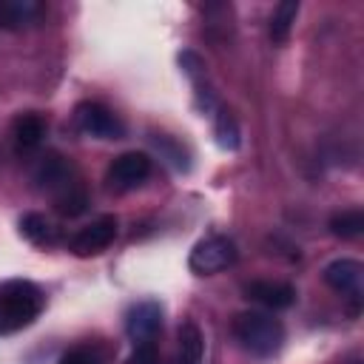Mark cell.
<instances>
[{"mask_svg":"<svg viewBox=\"0 0 364 364\" xmlns=\"http://www.w3.org/2000/svg\"><path fill=\"white\" fill-rule=\"evenodd\" d=\"M361 279H364V267L355 259H333L324 267V282L336 293H344L350 299H358L361 296Z\"/></svg>","mask_w":364,"mask_h":364,"instance_id":"cell-8","label":"cell"},{"mask_svg":"<svg viewBox=\"0 0 364 364\" xmlns=\"http://www.w3.org/2000/svg\"><path fill=\"white\" fill-rule=\"evenodd\" d=\"M245 296L250 301H259L267 310H284V307H290L296 301V290L287 282H267V279L247 282L245 284Z\"/></svg>","mask_w":364,"mask_h":364,"instance_id":"cell-9","label":"cell"},{"mask_svg":"<svg viewBox=\"0 0 364 364\" xmlns=\"http://www.w3.org/2000/svg\"><path fill=\"white\" fill-rule=\"evenodd\" d=\"M20 233L34 245H54L57 242V228L43 213H26L20 219Z\"/></svg>","mask_w":364,"mask_h":364,"instance_id":"cell-15","label":"cell"},{"mask_svg":"<svg viewBox=\"0 0 364 364\" xmlns=\"http://www.w3.org/2000/svg\"><path fill=\"white\" fill-rule=\"evenodd\" d=\"M117 236V216L105 213L100 219H94L91 225H85L82 230H77L68 242V247L77 253V256H91V253H100L105 250Z\"/></svg>","mask_w":364,"mask_h":364,"instance_id":"cell-7","label":"cell"},{"mask_svg":"<svg viewBox=\"0 0 364 364\" xmlns=\"http://www.w3.org/2000/svg\"><path fill=\"white\" fill-rule=\"evenodd\" d=\"M43 310V293L34 282L11 279L0 284V336L28 327Z\"/></svg>","mask_w":364,"mask_h":364,"instance_id":"cell-1","label":"cell"},{"mask_svg":"<svg viewBox=\"0 0 364 364\" xmlns=\"http://www.w3.org/2000/svg\"><path fill=\"white\" fill-rule=\"evenodd\" d=\"M88 205H91L88 191H85L80 182H71L68 188H63L60 193H54V210H57L60 216H68V219L82 216V213L88 210Z\"/></svg>","mask_w":364,"mask_h":364,"instance_id":"cell-14","label":"cell"},{"mask_svg":"<svg viewBox=\"0 0 364 364\" xmlns=\"http://www.w3.org/2000/svg\"><path fill=\"white\" fill-rule=\"evenodd\" d=\"M128 364H159V355H156V344L154 341H145V344H136Z\"/></svg>","mask_w":364,"mask_h":364,"instance_id":"cell-22","label":"cell"},{"mask_svg":"<svg viewBox=\"0 0 364 364\" xmlns=\"http://www.w3.org/2000/svg\"><path fill=\"white\" fill-rule=\"evenodd\" d=\"M330 233L341 236V239H358L364 233V210L353 208V210H341L330 216Z\"/></svg>","mask_w":364,"mask_h":364,"instance_id":"cell-17","label":"cell"},{"mask_svg":"<svg viewBox=\"0 0 364 364\" xmlns=\"http://www.w3.org/2000/svg\"><path fill=\"white\" fill-rule=\"evenodd\" d=\"M233 336L239 338V344L253 353V355H273L279 353L282 341H284V327L279 318H273L270 313L262 310H245L233 318Z\"/></svg>","mask_w":364,"mask_h":364,"instance_id":"cell-2","label":"cell"},{"mask_svg":"<svg viewBox=\"0 0 364 364\" xmlns=\"http://www.w3.org/2000/svg\"><path fill=\"white\" fill-rule=\"evenodd\" d=\"M216 142H219V148H225V151H236L239 148V125H236V119L228 114V111H216Z\"/></svg>","mask_w":364,"mask_h":364,"instance_id":"cell-18","label":"cell"},{"mask_svg":"<svg viewBox=\"0 0 364 364\" xmlns=\"http://www.w3.org/2000/svg\"><path fill=\"white\" fill-rule=\"evenodd\" d=\"M296 14H299V3L296 0H284V3H279L273 9V14H270V37H273V43H287L290 28L296 23Z\"/></svg>","mask_w":364,"mask_h":364,"instance_id":"cell-16","label":"cell"},{"mask_svg":"<svg viewBox=\"0 0 364 364\" xmlns=\"http://www.w3.org/2000/svg\"><path fill=\"white\" fill-rule=\"evenodd\" d=\"M236 256H239V250L228 236H208V239L193 245L188 264L199 276H213L219 270H228L236 262Z\"/></svg>","mask_w":364,"mask_h":364,"instance_id":"cell-3","label":"cell"},{"mask_svg":"<svg viewBox=\"0 0 364 364\" xmlns=\"http://www.w3.org/2000/svg\"><path fill=\"white\" fill-rule=\"evenodd\" d=\"M179 65H182V71L193 80V85H202V77H205V60H202L196 51H182V54H179Z\"/></svg>","mask_w":364,"mask_h":364,"instance_id":"cell-20","label":"cell"},{"mask_svg":"<svg viewBox=\"0 0 364 364\" xmlns=\"http://www.w3.org/2000/svg\"><path fill=\"white\" fill-rule=\"evenodd\" d=\"M34 182H37V188H43V191H51V193H60L63 188H68L71 182H74V176H71V168L65 165V159L63 156H57V154H48V156H43L40 162H37V168H34Z\"/></svg>","mask_w":364,"mask_h":364,"instance_id":"cell-10","label":"cell"},{"mask_svg":"<svg viewBox=\"0 0 364 364\" xmlns=\"http://www.w3.org/2000/svg\"><path fill=\"white\" fill-rule=\"evenodd\" d=\"M151 176V156L142 151H125L108 165V182L117 191H131Z\"/></svg>","mask_w":364,"mask_h":364,"instance_id":"cell-5","label":"cell"},{"mask_svg":"<svg viewBox=\"0 0 364 364\" xmlns=\"http://www.w3.org/2000/svg\"><path fill=\"white\" fill-rule=\"evenodd\" d=\"M43 17V6L37 0H0V26L3 28H28Z\"/></svg>","mask_w":364,"mask_h":364,"instance_id":"cell-11","label":"cell"},{"mask_svg":"<svg viewBox=\"0 0 364 364\" xmlns=\"http://www.w3.org/2000/svg\"><path fill=\"white\" fill-rule=\"evenodd\" d=\"M74 119H77L80 131L88 134V136H97V139H119V136H125L122 119L111 108H105L102 102H80L77 111H74Z\"/></svg>","mask_w":364,"mask_h":364,"instance_id":"cell-4","label":"cell"},{"mask_svg":"<svg viewBox=\"0 0 364 364\" xmlns=\"http://www.w3.org/2000/svg\"><path fill=\"white\" fill-rule=\"evenodd\" d=\"M162 330V307L154 299L136 301L131 304V310L125 313V333L134 338V344H145L154 341Z\"/></svg>","mask_w":364,"mask_h":364,"instance_id":"cell-6","label":"cell"},{"mask_svg":"<svg viewBox=\"0 0 364 364\" xmlns=\"http://www.w3.org/2000/svg\"><path fill=\"white\" fill-rule=\"evenodd\" d=\"M57 364H100V353L94 347H74Z\"/></svg>","mask_w":364,"mask_h":364,"instance_id":"cell-21","label":"cell"},{"mask_svg":"<svg viewBox=\"0 0 364 364\" xmlns=\"http://www.w3.org/2000/svg\"><path fill=\"white\" fill-rule=\"evenodd\" d=\"M154 145L159 148V154L162 156H168V162L173 165V168H179V171H188L191 165H188V154L182 151V145H176L171 136H165V134H156L154 136Z\"/></svg>","mask_w":364,"mask_h":364,"instance_id":"cell-19","label":"cell"},{"mask_svg":"<svg viewBox=\"0 0 364 364\" xmlns=\"http://www.w3.org/2000/svg\"><path fill=\"white\" fill-rule=\"evenodd\" d=\"M202 353H205L202 330L193 321H182L179 324V347H176L173 364H202Z\"/></svg>","mask_w":364,"mask_h":364,"instance_id":"cell-12","label":"cell"},{"mask_svg":"<svg viewBox=\"0 0 364 364\" xmlns=\"http://www.w3.org/2000/svg\"><path fill=\"white\" fill-rule=\"evenodd\" d=\"M46 136V122L37 114H20L14 119V142L17 151H34Z\"/></svg>","mask_w":364,"mask_h":364,"instance_id":"cell-13","label":"cell"}]
</instances>
